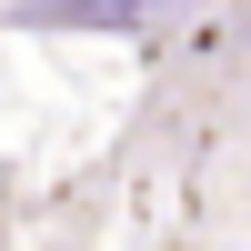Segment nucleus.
<instances>
[{
	"label": "nucleus",
	"mask_w": 251,
	"mask_h": 251,
	"mask_svg": "<svg viewBox=\"0 0 251 251\" xmlns=\"http://www.w3.org/2000/svg\"><path fill=\"white\" fill-rule=\"evenodd\" d=\"M161 0H30V20H151Z\"/></svg>",
	"instance_id": "obj_1"
}]
</instances>
